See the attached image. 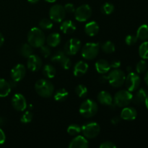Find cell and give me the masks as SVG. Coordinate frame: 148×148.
Masks as SVG:
<instances>
[{"label": "cell", "mask_w": 148, "mask_h": 148, "mask_svg": "<svg viewBox=\"0 0 148 148\" xmlns=\"http://www.w3.org/2000/svg\"><path fill=\"white\" fill-rule=\"evenodd\" d=\"M145 103L146 107H147V108L148 109V95H147V97H146V99H145Z\"/></svg>", "instance_id": "52"}, {"label": "cell", "mask_w": 148, "mask_h": 148, "mask_svg": "<svg viewBox=\"0 0 148 148\" xmlns=\"http://www.w3.org/2000/svg\"><path fill=\"white\" fill-rule=\"evenodd\" d=\"M81 47V42L77 38H71L66 42L64 47V51L68 56L77 54Z\"/></svg>", "instance_id": "10"}, {"label": "cell", "mask_w": 148, "mask_h": 148, "mask_svg": "<svg viewBox=\"0 0 148 148\" xmlns=\"http://www.w3.org/2000/svg\"><path fill=\"white\" fill-rule=\"evenodd\" d=\"M125 82L127 90L130 92H133L138 89L141 82V79L137 74L132 72H130L126 77Z\"/></svg>", "instance_id": "11"}, {"label": "cell", "mask_w": 148, "mask_h": 148, "mask_svg": "<svg viewBox=\"0 0 148 148\" xmlns=\"http://www.w3.org/2000/svg\"><path fill=\"white\" fill-rule=\"evenodd\" d=\"M46 36L40 27H33L27 34V42L34 48H40L44 45Z\"/></svg>", "instance_id": "2"}, {"label": "cell", "mask_w": 148, "mask_h": 148, "mask_svg": "<svg viewBox=\"0 0 148 148\" xmlns=\"http://www.w3.org/2000/svg\"><path fill=\"white\" fill-rule=\"evenodd\" d=\"M33 116L31 111H27L22 115L21 118H20V121L23 124H28V123L31 122Z\"/></svg>", "instance_id": "37"}, {"label": "cell", "mask_w": 148, "mask_h": 148, "mask_svg": "<svg viewBox=\"0 0 148 148\" xmlns=\"http://www.w3.org/2000/svg\"><path fill=\"white\" fill-rule=\"evenodd\" d=\"M39 1H40V0H27V1H28L29 3H30V4H36V3L38 2Z\"/></svg>", "instance_id": "49"}, {"label": "cell", "mask_w": 148, "mask_h": 148, "mask_svg": "<svg viewBox=\"0 0 148 148\" xmlns=\"http://www.w3.org/2000/svg\"><path fill=\"white\" fill-rule=\"evenodd\" d=\"M88 68H89V66H88V63L83 62V61H79V62H77L75 64V66H74V75L78 77L83 76L84 75L87 73Z\"/></svg>", "instance_id": "16"}, {"label": "cell", "mask_w": 148, "mask_h": 148, "mask_svg": "<svg viewBox=\"0 0 148 148\" xmlns=\"http://www.w3.org/2000/svg\"><path fill=\"white\" fill-rule=\"evenodd\" d=\"M4 119L0 116V126H1L2 124H4Z\"/></svg>", "instance_id": "51"}, {"label": "cell", "mask_w": 148, "mask_h": 148, "mask_svg": "<svg viewBox=\"0 0 148 148\" xmlns=\"http://www.w3.org/2000/svg\"><path fill=\"white\" fill-rule=\"evenodd\" d=\"M147 68V64L145 60H141L136 65V71L137 73L142 74L144 73Z\"/></svg>", "instance_id": "36"}, {"label": "cell", "mask_w": 148, "mask_h": 148, "mask_svg": "<svg viewBox=\"0 0 148 148\" xmlns=\"http://www.w3.org/2000/svg\"><path fill=\"white\" fill-rule=\"evenodd\" d=\"M119 121H120V117L119 116H114V118H112V119H111V123H112L113 124H114V125L118 124L119 123Z\"/></svg>", "instance_id": "47"}, {"label": "cell", "mask_w": 148, "mask_h": 148, "mask_svg": "<svg viewBox=\"0 0 148 148\" xmlns=\"http://www.w3.org/2000/svg\"><path fill=\"white\" fill-rule=\"evenodd\" d=\"M66 15L64 6L61 4H54L49 10V17L52 21L62 23Z\"/></svg>", "instance_id": "8"}, {"label": "cell", "mask_w": 148, "mask_h": 148, "mask_svg": "<svg viewBox=\"0 0 148 148\" xmlns=\"http://www.w3.org/2000/svg\"><path fill=\"white\" fill-rule=\"evenodd\" d=\"M95 69L98 73L101 74H106L111 69V65L108 61L105 60V59H100L98 62H96L95 64Z\"/></svg>", "instance_id": "19"}, {"label": "cell", "mask_w": 148, "mask_h": 148, "mask_svg": "<svg viewBox=\"0 0 148 148\" xmlns=\"http://www.w3.org/2000/svg\"><path fill=\"white\" fill-rule=\"evenodd\" d=\"M82 131V129L78 124H71L67 128V133L71 136H76Z\"/></svg>", "instance_id": "33"}, {"label": "cell", "mask_w": 148, "mask_h": 148, "mask_svg": "<svg viewBox=\"0 0 148 148\" xmlns=\"http://www.w3.org/2000/svg\"><path fill=\"white\" fill-rule=\"evenodd\" d=\"M59 64L61 65L63 69H69V68L72 66V62H71V59L66 55L64 58L63 59V60L59 63Z\"/></svg>", "instance_id": "38"}, {"label": "cell", "mask_w": 148, "mask_h": 148, "mask_svg": "<svg viewBox=\"0 0 148 148\" xmlns=\"http://www.w3.org/2000/svg\"><path fill=\"white\" fill-rule=\"evenodd\" d=\"M127 72L130 73V72H132V66H127Z\"/></svg>", "instance_id": "53"}, {"label": "cell", "mask_w": 148, "mask_h": 148, "mask_svg": "<svg viewBox=\"0 0 148 148\" xmlns=\"http://www.w3.org/2000/svg\"><path fill=\"white\" fill-rule=\"evenodd\" d=\"M139 54L143 59H148V41H145L139 48Z\"/></svg>", "instance_id": "29"}, {"label": "cell", "mask_w": 148, "mask_h": 148, "mask_svg": "<svg viewBox=\"0 0 148 148\" xmlns=\"http://www.w3.org/2000/svg\"><path fill=\"white\" fill-rule=\"evenodd\" d=\"M11 92V87L8 81L0 78V98L7 97Z\"/></svg>", "instance_id": "24"}, {"label": "cell", "mask_w": 148, "mask_h": 148, "mask_svg": "<svg viewBox=\"0 0 148 148\" xmlns=\"http://www.w3.org/2000/svg\"><path fill=\"white\" fill-rule=\"evenodd\" d=\"M19 82H17V81L14 80V79H12L11 80L9 81V84H10V87H11V88H17V84H18Z\"/></svg>", "instance_id": "46"}, {"label": "cell", "mask_w": 148, "mask_h": 148, "mask_svg": "<svg viewBox=\"0 0 148 148\" xmlns=\"http://www.w3.org/2000/svg\"><path fill=\"white\" fill-rule=\"evenodd\" d=\"M19 52H20V55H22L23 57L28 58L33 53V46H30L29 43H24V44L20 46V49H19Z\"/></svg>", "instance_id": "27"}, {"label": "cell", "mask_w": 148, "mask_h": 148, "mask_svg": "<svg viewBox=\"0 0 148 148\" xmlns=\"http://www.w3.org/2000/svg\"><path fill=\"white\" fill-rule=\"evenodd\" d=\"M82 132L83 135L88 139H94L99 134L101 127L96 122H88L84 124L82 127Z\"/></svg>", "instance_id": "7"}, {"label": "cell", "mask_w": 148, "mask_h": 148, "mask_svg": "<svg viewBox=\"0 0 148 148\" xmlns=\"http://www.w3.org/2000/svg\"><path fill=\"white\" fill-rule=\"evenodd\" d=\"M46 40L49 47H56L61 43V36L57 33H51Z\"/></svg>", "instance_id": "22"}, {"label": "cell", "mask_w": 148, "mask_h": 148, "mask_svg": "<svg viewBox=\"0 0 148 148\" xmlns=\"http://www.w3.org/2000/svg\"><path fill=\"white\" fill-rule=\"evenodd\" d=\"M85 31L88 36H95L99 32V25L95 21H90L85 25Z\"/></svg>", "instance_id": "20"}, {"label": "cell", "mask_w": 148, "mask_h": 148, "mask_svg": "<svg viewBox=\"0 0 148 148\" xmlns=\"http://www.w3.org/2000/svg\"><path fill=\"white\" fill-rule=\"evenodd\" d=\"M75 92H76L77 95L79 98H85L88 95V90L86 86L83 85H78L75 88Z\"/></svg>", "instance_id": "31"}, {"label": "cell", "mask_w": 148, "mask_h": 148, "mask_svg": "<svg viewBox=\"0 0 148 148\" xmlns=\"http://www.w3.org/2000/svg\"><path fill=\"white\" fill-rule=\"evenodd\" d=\"M100 44L98 43H88L83 46L81 51L82 57L86 60H92L98 56Z\"/></svg>", "instance_id": "6"}, {"label": "cell", "mask_w": 148, "mask_h": 148, "mask_svg": "<svg viewBox=\"0 0 148 148\" xmlns=\"http://www.w3.org/2000/svg\"><path fill=\"white\" fill-rule=\"evenodd\" d=\"M39 27L42 30H50L53 27V23L51 20H49L47 18H43L39 22Z\"/></svg>", "instance_id": "32"}, {"label": "cell", "mask_w": 148, "mask_h": 148, "mask_svg": "<svg viewBox=\"0 0 148 148\" xmlns=\"http://www.w3.org/2000/svg\"><path fill=\"white\" fill-rule=\"evenodd\" d=\"M60 30L64 34H72L76 30V25L72 20H64L61 24Z\"/></svg>", "instance_id": "21"}, {"label": "cell", "mask_w": 148, "mask_h": 148, "mask_svg": "<svg viewBox=\"0 0 148 148\" xmlns=\"http://www.w3.org/2000/svg\"><path fill=\"white\" fill-rule=\"evenodd\" d=\"M137 110L132 107H124L121 113V119L126 121H133L137 118Z\"/></svg>", "instance_id": "17"}, {"label": "cell", "mask_w": 148, "mask_h": 148, "mask_svg": "<svg viewBox=\"0 0 148 148\" xmlns=\"http://www.w3.org/2000/svg\"><path fill=\"white\" fill-rule=\"evenodd\" d=\"M6 136L3 130L0 128V145H3L5 143Z\"/></svg>", "instance_id": "44"}, {"label": "cell", "mask_w": 148, "mask_h": 148, "mask_svg": "<svg viewBox=\"0 0 148 148\" xmlns=\"http://www.w3.org/2000/svg\"><path fill=\"white\" fill-rule=\"evenodd\" d=\"M98 107L96 103L91 99H87L79 106V114L85 118H92L98 112Z\"/></svg>", "instance_id": "3"}, {"label": "cell", "mask_w": 148, "mask_h": 148, "mask_svg": "<svg viewBox=\"0 0 148 148\" xmlns=\"http://www.w3.org/2000/svg\"><path fill=\"white\" fill-rule=\"evenodd\" d=\"M101 11L103 14H106V15L111 14V13H113V12L114 11V4L109 2H106L105 4H103L102 7H101Z\"/></svg>", "instance_id": "34"}, {"label": "cell", "mask_w": 148, "mask_h": 148, "mask_svg": "<svg viewBox=\"0 0 148 148\" xmlns=\"http://www.w3.org/2000/svg\"><path fill=\"white\" fill-rule=\"evenodd\" d=\"M92 15V9L88 4H82L75 10V17L77 21H88Z\"/></svg>", "instance_id": "9"}, {"label": "cell", "mask_w": 148, "mask_h": 148, "mask_svg": "<svg viewBox=\"0 0 148 148\" xmlns=\"http://www.w3.org/2000/svg\"><path fill=\"white\" fill-rule=\"evenodd\" d=\"M68 95H69V93L65 88H60L54 92L53 98L56 101L62 102L67 98Z\"/></svg>", "instance_id": "26"}, {"label": "cell", "mask_w": 148, "mask_h": 148, "mask_svg": "<svg viewBox=\"0 0 148 148\" xmlns=\"http://www.w3.org/2000/svg\"><path fill=\"white\" fill-rule=\"evenodd\" d=\"M137 38L141 40H147L148 39V25H142L137 31Z\"/></svg>", "instance_id": "28"}, {"label": "cell", "mask_w": 148, "mask_h": 148, "mask_svg": "<svg viewBox=\"0 0 148 148\" xmlns=\"http://www.w3.org/2000/svg\"><path fill=\"white\" fill-rule=\"evenodd\" d=\"M28 107H29V109H32V108H33V106L32 105H29Z\"/></svg>", "instance_id": "55"}, {"label": "cell", "mask_w": 148, "mask_h": 148, "mask_svg": "<svg viewBox=\"0 0 148 148\" xmlns=\"http://www.w3.org/2000/svg\"><path fill=\"white\" fill-rule=\"evenodd\" d=\"M45 1H47V2H49V3H53V2H55L56 0H45Z\"/></svg>", "instance_id": "54"}, {"label": "cell", "mask_w": 148, "mask_h": 148, "mask_svg": "<svg viewBox=\"0 0 148 148\" xmlns=\"http://www.w3.org/2000/svg\"><path fill=\"white\" fill-rule=\"evenodd\" d=\"M40 54H41L43 57L47 58L50 56L51 53V49L49 46H44V45H43V46H40Z\"/></svg>", "instance_id": "40"}, {"label": "cell", "mask_w": 148, "mask_h": 148, "mask_svg": "<svg viewBox=\"0 0 148 148\" xmlns=\"http://www.w3.org/2000/svg\"><path fill=\"white\" fill-rule=\"evenodd\" d=\"M66 56V54L65 53V52L64 51H56L53 56H51V59L53 62L54 63L59 64L62 60H63L64 58Z\"/></svg>", "instance_id": "35"}, {"label": "cell", "mask_w": 148, "mask_h": 148, "mask_svg": "<svg viewBox=\"0 0 148 148\" xmlns=\"http://www.w3.org/2000/svg\"><path fill=\"white\" fill-rule=\"evenodd\" d=\"M25 75L26 68L24 65L21 64H18L16 66H14L10 72L12 79L17 81V82L21 81L25 77Z\"/></svg>", "instance_id": "14"}, {"label": "cell", "mask_w": 148, "mask_h": 148, "mask_svg": "<svg viewBox=\"0 0 148 148\" xmlns=\"http://www.w3.org/2000/svg\"><path fill=\"white\" fill-rule=\"evenodd\" d=\"M110 65H111V68L119 69V67H120V66H121V62L119 60H114L112 61L111 63H110Z\"/></svg>", "instance_id": "43"}, {"label": "cell", "mask_w": 148, "mask_h": 148, "mask_svg": "<svg viewBox=\"0 0 148 148\" xmlns=\"http://www.w3.org/2000/svg\"><path fill=\"white\" fill-rule=\"evenodd\" d=\"M64 10H65V12H66V13H74L75 12V6H74L73 4H72V3H68V4H66L64 6Z\"/></svg>", "instance_id": "41"}, {"label": "cell", "mask_w": 148, "mask_h": 148, "mask_svg": "<svg viewBox=\"0 0 148 148\" xmlns=\"http://www.w3.org/2000/svg\"><path fill=\"white\" fill-rule=\"evenodd\" d=\"M145 81L146 84H147V86H148V72L146 73L145 77Z\"/></svg>", "instance_id": "50"}, {"label": "cell", "mask_w": 148, "mask_h": 148, "mask_svg": "<svg viewBox=\"0 0 148 148\" xmlns=\"http://www.w3.org/2000/svg\"><path fill=\"white\" fill-rule=\"evenodd\" d=\"M138 40L137 36H134V35H129L126 37L125 42L128 46H132L134 45Z\"/></svg>", "instance_id": "39"}, {"label": "cell", "mask_w": 148, "mask_h": 148, "mask_svg": "<svg viewBox=\"0 0 148 148\" xmlns=\"http://www.w3.org/2000/svg\"><path fill=\"white\" fill-rule=\"evenodd\" d=\"M4 36H3V35L1 34V33H0V47H1V46H2L3 43H4Z\"/></svg>", "instance_id": "48"}, {"label": "cell", "mask_w": 148, "mask_h": 148, "mask_svg": "<svg viewBox=\"0 0 148 148\" xmlns=\"http://www.w3.org/2000/svg\"><path fill=\"white\" fill-rule=\"evenodd\" d=\"M108 81L110 85L114 88H119L122 86L125 82L126 76L122 70L119 69H114L108 75Z\"/></svg>", "instance_id": "5"}, {"label": "cell", "mask_w": 148, "mask_h": 148, "mask_svg": "<svg viewBox=\"0 0 148 148\" xmlns=\"http://www.w3.org/2000/svg\"><path fill=\"white\" fill-rule=\"evenodd\" d=\"M147 95V92H146V91L144 89H143V88L140 89L139 90H137L134 96H133V102L135 104H137V105H142L145 101Z\"/></svg>", "instance_id": "23"}, {"label": "cell", "mask_w": 148, "mask_h": 148, "mask_svg": "<svg viewBox=\"0 0 148 148\" xmlns=\"http://www.w3.org/2000/svg\"><path fill=\"white\" fill-rule=\"evenodd\" d=\"M89 146V143L86 137L82 136H77L72 139L69 145V148H87Z\"/></svg>", "instance_id": "15"}, {"label": "cell", "mask_w": 148, "mask_h": 148, "mask_svg": "<svg viewBox=\"0 0 148 148\" xmlns=\"http://www.w3.org/2000/svg\"><path fill=\"white\" fill-rule=\"evenodd\" d=\"M56 70L53 66L51 64H46L43 67V75L48 79H51L56 76Z\"/></svg>", "instance_id": "25"}, {"label": "cell", "mask_w": 148, "mask_h": 148, "mask_svg": "<svg viewBox=\"0 0 148 148\" xmlns=\"http://www.w3.org/2000/svg\"><path fill=\"white\" fill-rule=\"evenodd\" d=\"M12 105L17 111H24L27 108V101L23 95L20 93L14 94L12 98Z\"/></svg>", "instance_id": "12"}, {"label": "cell", "mask_w": 148, "mask_h": 148, "mask_svg": "<svg viewBox=\"0 0 148 148\" xmlns=\"http://www.w3.org/2000/svg\"><path fill=\"white\" fill-rule=\"evenodd\" d=\"M101 49L106 53H112L115 51V46L111 41H106L101 46Z\"/></svg>", "instance_id": "30"}, {"label": "cell", "mask_w": 148, "mask_h": 148, "mask_svg": "<svg viewBox=\"0 0 148 148\" xmlns=\"http://www.w3.org/2000/svg\"><path fill=\"white\" fill-rule=\"evenodd\" d=\"M42 64H43V63H42L41 59L37 55L32 54L31 56L27 58V69L31 72H38L42 67Z\"/></svg>", "instance_id": "13"}, {"label": "cell", "mask_w": 148, "mask_h": 148, "mask_svg": "<svg viewBox=\"0 0 148 148\" xmlns=\"http://www.w3.org/2000/svg\"><path fill=\"white\" fill-rule=\"evenodd\" d=\"M116 146L112 142H104L100 145V148H116Z\"/></svg>", "instance_id": "42"}, {"label": "cell", "mask_w": 148, "mask_h": 148, "mask_svg": "<svg viewBox=\"0 0 148 148\" xmlns=\"http://www.w3.org/2000/svg\"><path fill=\"white\" fill-rule=\"evenodd\" d=\"M133 95L128 90L118 91L114 95V103L117 107L124 108L127 106L132 101Z\"/></svg>", "instance_id": "4"}, {"label": "cell", "mask_w": 148, "mask_h": 148, "mask_svg": "<svg viewBox=\"0 0 148 148\" xmlns=\"http://www.w3.org/2000/svg\"><path fill=\"white\" fill-rule=\"evenodd\" d=\"M108 81V75H105L104 74H103L102 76L100 77L99 78V82L102 84H105Z\"/></svg>", "instance_id": "45"}, {"label": "cell", "mask_w": 148, "mask_h": 148, "mask_svg": "<svg viewBox=\"0 0 148 148\" xmlns=\"http://www.w3.org/2000/svg\"><path fill=\"white\" fill-rule=\"evenodd\" d=\"M35 90L42 98H50L54 92V86L49 79H40L35 84Z\"/></svg>", "instance_id": "1"}, {"label": "cell", "mask_w": 148, "mask_h": 148, "mask_svg": "<svg viewBox=\"0 0 148 148\" xmlns=\"http://www.w3.org/2000/svg\"><path fill=\"white\" fill-rule=\"evenodd\" d=\"M98 101L101 104L104 106H109L114 102L113 98L111 94L105 90L101 91V92H100L98 93Z\"/></svg>", "instance_id": "18"}]
</instances>
